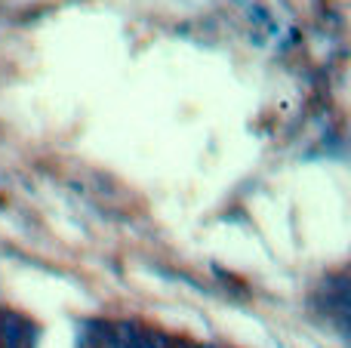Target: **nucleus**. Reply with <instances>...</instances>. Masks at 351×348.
<instances>
[{"label": "nucleus", "mask_w": 351, "mask_h": 348, "mask_svg": "<svg viewBox=\"0 0 351 348\" xmlns=\"http://www.w3.org/2000/svg\"><path fill=\"white\" fill-rule=\"evenodd\" d=\"M25 327L16 314H0V348H22Z\"/></svg>", "instance_id": "obj_1"}, {"label": "nucleus", "mask_w": 351, "mask_h": 348, "mask_svg": "<svg viewBox=\"0 0 351 348\" xmlns=\"http://www.w3.org/2000/svg\"><path fill=\"white\" fill-rule=\"evenodd\" d=\"M136 348H170V343H167V336H160V333H139Z\"/></svg>", "instance_id": "obj_2"}, {"label": "nucleus", "mask_w": 351, "mask_h": 348, "mask_svg": "<svg viewBox=\"0 0 351 348\" xmlns=\"http://www.w3.org/2000/svg\"><path fill=\"white\" fill-rule=\"evenodd\" d=\"M93 348H117L114 333H111V330H102L96 339H93Z\"/></svg>", "instance_id": "obj_3"}]
</instances>
